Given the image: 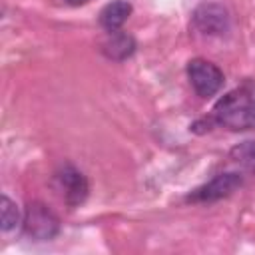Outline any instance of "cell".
I'll list each match as a JSON object with an SVG mask.
<instances>
[{
	"instance_id": "6da1fadb",
	"label": "cell",
	"mask_w": 255,
	"mask_h": 255,
	"mask_svg": "<svg viewBox=\"0 0 255 255\" xmlns=\"http://www.w3.org/2000/svg\"><path fill=\"white\" fill-rule=\"evenodd\" d=\"M211 118L217 126L233 131L255 129V82L247 80L221 96L211 110Z\"/></svg>"
},
{
	"instance_id": "7a4b0ae2",
	"label": "cell",
	"mask_w": 255,
	"mask_h": 255,
	"mask_svg": "<svg viewBox=\"0 0 255 255\" xmlns=\"http://www.w3.org/2000/svg\"><path fill=\"white\" fill-rule=\"evenodd\" d=\"M24 233L34 241H50L60 233V219L42 201H30L22 217Z\"/></svg>"
},
{
	"instance_id": "3957f363",
	"label": "cell",
	"mask_w": 255,
	"mask_h": 255,
	"mask_svg": "<svg viewBox=\"0 0 255 255\" xmlns=\"http://www.w3.org/2000/svg\"><path fill=\"white\" fill-rule=\"evenodd\" d=\"M187 78L195 94L201 98L215 96L223 86V72L205 58H193L187 62Z\"/></svg>"
},
{
	"instance_id": "277c9868",
	"label": "cell",
	"mask_w": 255,
	"mask_h": 255,
	"mask_svg": "<svg viewBox=\"0 0 255 255\" xmlns=\"http://www.w3.org/2000/svg\"><path fill=\"white\" fill-rule=\"evenodd\" d=\"M243 179L239 173H219L215 175L213 179H209L207 183L195 187L189 195H187V201H193V203H211V201H219L227 195H231L237 187H241Z\"/></svg>"
},
{
	"instance_id": "5b68a950",
	"label": "cell",
	"mask_w": 255,
	"mask_h": 255,
	"mask_svg": "<svg viewBox=\"0 0 255 255\" xmlns=\"http://www.w3.org/2000/svg\"><path fill=\"white\" fill-rule=\"evenodd\" d=\"M193 26L205 36H223L229 30V12L225 6L205 2L193 10Z\"/></svg>"
},
{
	"instance_id": "8992f818",
	"label": "cell",
	"mask_w": 255,
	"mask_h": 255,
	"mask_svg": "<svg viewBox=\"0 0 255 255\" xmlns=\"http://www.w3.org/2000/svg\"><path fill=\"white\" fill-rule=\"evenodd\" d=\"M56 187L62 193L64 201L72 207L80 205L88 197V179L82 171H78L74 165H64L54 175Z\"/></svg>"
},
{
	"instance_id": "52a82bcc",
	"label": "cell",
	"mask_w": 255,
	"mask_h": 255,
	"mask_svg": "<svg viewBox=\"0 0 255 255\" xmlns=\"http://www.w3.org/2000/svg\"><path fill=\"white\" fill-rule=\"evenodd\" d=\"M131 4L128 0H114L110 4H106L100 12V26L106 32H118L126 20L131 16Z\"/></svg>"
},
{
	"instance_id": "ba28073f",
	"label": "cell",
	"mask_w": 255,
	"mask_h": 255,
	"mask_svg": "<svg viewBox=\"0 0 255 255\" xmlns=\"http://www.w3.org/2000/svg\"><path fill=\"white\" fill-rule=\"evenodd\" d=\"M102 52L110 60H126L135 52V40L124 32H110V38L102 44Z\"/></svg>"
},
{
	"instance_id": "9c48e42d",
	"label": "cell",
	"mask_w": 255,
	"mask_h": 255,
	"mask_svg": "<svg viewBox=\"0 0 255 255\" xmlns=\"http://www.w3.org/2000/svg\"><path fill=\"white\" fill-rule=\"evenodd\" d=\"M0 219H2V231H10L20 223L18 205L8 195H2L0 199Z\"/></svg>"
},
{
	"instance_id": "30bf717a",
	"label": "cell",
	"mask_w": 255,
	"mask_h": 255,
	"mask_svg": "<svg viewBox=\"0 0 255 255\" xmlns=\"http://www.w3.org/2000/svg\"><path fill=\"white\" fill-rule=\"evenodd\" d=\"M231 157L239 163L255 167V141H243L231 149Z\"/></svg>"
},
{
	"instance_id": "8fae6325",
	"label": "cell",
	"mask_w": 255,
	"mask_h": 255,
	"mask_svg": "<svg viewBox=\"0 0 255 255\" xmlns=\"http://www.w3.org/2000/svg\"><path fill=\"white\" fill-rule=\"evenodd\" d=\"M70 6H80V4H86L88 0H66Z\"/></svg>"
}]
</instances>
